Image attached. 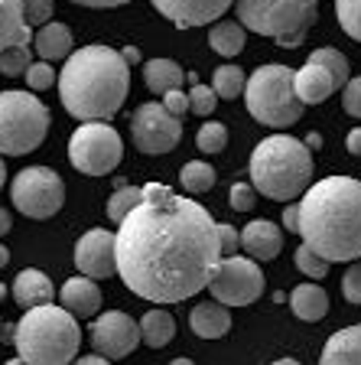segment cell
<instances>
[{"mask_svg": "<svg viewBox=\"0 0 361 365\" xmlns=\"http://www.w3.org/2000/svg\"><path fill=\"white\" fill-rule=\"evenodd\" d=\"M215 225L196 199L176 196L163 182H147L140 205L114 232L120 281L150 304L196 297L221 261Z\"/></svg>", "mask_w": 361, "mask_h": 365, "instance_id": "cell-1", "label": "cell"}, {"mask_svg": "<svg viewBox=\"0 0 361 365\" xmlns=\"http://www.w3.org/2000/svg\"><path fill=\"white\" fill-rule=\"evenodd\" d=\"M303 245L316 251L323 261L361 258V180L352 176H325L316 180L300 199Z\"/></svg>", "mask_w": 361, "mask_h": 365, "instance_id": "cell-2", "label": "cell"}, {"mask_svg": "<svg viewBox=\"0 0 361 365\" xmlns=\"http://www.w3.org/2000/svg\"><path fill=\"white\" fill-rule=\"evenodd\" d=\"M130 91V66L120 59L117 49L101 43L82 46L66 59L59 72V98L72 118L82 124L111 121L127 101Z\"/></svg>", "mask_w": 361, "mask_h": 365, "instance_id": "cell-3", "label": "cell"}, {"mask_svg": "<svg viewBox=\"0 0 361 365\" xmlns=\"http://www.w3.org/2000/svg\"><path fill=\"white\" fill-rule=\"evenodd\" d=\"M313 182V153L290 134L263 137L251 153V186L277 202L303 196Z\"/></svg>", "mask_w": 361, "mask_h": 365, "instance_id": "cell-4", "label": "cell"}, {"mask_svg": "<svg viewBox=\"0 0 361 365\" xmlns=\"http://www.w3.org/2000/svg\"><path fill=\"white\" fill-rule=\"evenodd\" d=\"M14 346L26 365H68L78 356L82 329L62 307H33L14 327Z\"/></svg>", "mask_w": 361, "mask_h": 365, "instance_id": "cell-5", "label": "cell"}, {"mask_svg": "<svg viewBox=\"0 0 361 365\" xmlns=\"http://www.w3.org/2000/svg\"><path fill=\"white\" fill-rule=\"evenodd\" d=\"M238 23L257 36H271L280 46H300L316 23V0H234Z\"/></svg>", "mask_w": 361, "mask_h": 365, "instance_id": "cell-6", "label": "cell"}, {"mask_svg": "<svg viewBox=\"0 0 361 365\" xmlns=\"http://www.w3.org/2000/svg\"><path fill=\"white\" fill-rule=\"evenodd\" d=\"M244 101L254 121L267 128H290L303 118V105L293 91V68L261 66L248 76Z\"/></svg>", "mask_w": 361, "mask_h": 365, "instance_id": "cell-7", "label": "cell"}, {"mask_svg": "<svg viewBox=\"0 0 361 365\" xmlns=\"http://www.w3.org/2000/svg\"><path fill=\"white\" fill-rule=\"evenodd\" d=\"M49 130V108L30 91H0V153L23 157L36 150Z\"/></svg>", "mask_w": 361, "mask_h": 365, "instance_id": "cell-8", "label": "cell"}, {"mask_svg": "<svg viewBox=\"0 0 361 365\" xmlns=\"http://www.w3.org/2000/svg\"><path fill=\"white\" fill-rule=\"evenodd\" d=\"M120 157H124V140L105 121H88L68 137V160L78 173L105 176L117 167Z\"/></svg>", "mask_w": 361, "mask_h": 365, "instance_id": "cell-9", "label": "cell"}, {"mask_svg": "<svg viewBox=\"0 0 361 365\" xmlns=\"http://www.w3.org/2000/svg\"><path fill=\"white\" fill-rule=\"evenodd\" d=\"M10 199L26 219H53L66 202V182L49 167H26L16 173Z\"/></svg>", "mask_w": 361, "mask_h": 365, "instance_id": "cell-10", "label": "cell"}, {"mask_svg": "<svg viewBox=\"0 0 361 365\" xmlns=\"http://www.w3.org/2000/svg\"><path fill=\"white\" fill-rule=\"evenodd\" d=\"M263 274L261 264L251 258H221L211 271L209 290L215 297V304L221 307H248L263 294Z\"/></svg>", "mask_w": 361, "mask_h": 365, "instance_id": "cell-11", "label": "cell"}, {"mask_svg": "<svg viewBox=\"0 0 361 365\" xmlns=\"http://www.w3.org/2000/svg\"><path fill=\"white\" fill-rule=\"evenodd\" d=\"M130 134H134V147L140 153H169L182 137V121L173 118L159 101H147L134 111V121H130Z\"/></svg>", "mask_w": 361, "mask_h": 365, "instance_id": "cell-12", "label": "cell"}, {"mask_svg": "<svg viewBox=\"0 0 361 365\" xmlns=\"http://www.w3.org/2000/svg\"><path fill=\"white\" fill-rule=\"evenodd\" d=\"M91 346L101 359H124L140 346V327L124 310H105L91 323Z\"/></svg>", "mask_w": 361, "mask_h": 365, "instance_id": "cell-13", "label": "cell"}, {"mask_svg": "<svg viewBox=\"0 0 361 365\" xmlns=\"http://www.w3.org/2000/svg\"><path fill=\"white\" fill-rule=\"evenodd\" d=\"M75 264L82 271V277L101 281L117 274V255H114V232L105 228H88L75 245Z\"/></svg>", "mask_w": 361, "mask_h": 365, "instance_id": "cell-14", "label": "cell"}, {"mask_svg": "<svg viewBox=\"0 0 361 365\" xmlns=\"http://www.w3.org/2000/svg\"><path fill=\"white\" fill-rule=\"evenodd\" d=\"M150 4L176 26H202L221 20L234 0H150Z\"/></svg>", "mask_w": 361, "mask_h": 365, "instance_id": "cell-15", "label": "cell"}, {"mask_svg": "<svg viewBox=\"0 0 361 365\" xmlns=\"http://www.w3.org/2000/svg\"><path fill=\"white\" fill-rule=\"evenodd\" d=\"M241 248L251 255V261H273L283 248V232L267 219H254L241 228Z\"/></svg>", "mask_w": 361, "mask_h": 365, "instance_id": "cell-16", "label": "cell"}, {"mask_svg": "<svg viewBox=\"0 0 361 365\" xmlns=\"http://www.w3.org/2000/svg\"><path fill=\"white\" fill-rule=\"evenodd\" d=\"M59 300H62V310L72 313L75 319H88L101 310V287L91 277H68L59 290Z\"/></svg>", "mask_w": 361, "mask_h": 365, "instance_id": "cell-17", "label": "cell"}, {"mask_svg": "<svg viewBox=\"0 0 361 365\" xmlns=\"http://www.w3.org/2000/svg\"><path fill=\"white\" fill-rule=\"evenodd\" d=\"M293 91H296V98H300V105L306 108V105H319V101H325L332 91H339V85H335V78H332L329 68L306 62L300 72H293Z\"/></svg>", "mask_w": 361, "mask_h": 365, "instance_id": "cell-18", "label": "cell"}, {"mask_svg": "<svg viewBox=\"0 0 361 365\" xmlns=\"http://www.w3.org/2000/svg\"><path fill=\"white\" fill-rule=\"evenodd\" d=\"M53 294H56L53 281L36 267H26V271H20L14 277V300L20 307H26V310L53 304Z\"/></svg>", "mask_w": 361, "mask_h": 365, "instance_id": "cell-19", "label": "cell"}, {"mask_svg": "<svg viewBox=\"0 0 361 365\" xmlns=\"http://www.w3.org/2000/svg\"><path fill=\"white\" fill-rule=\"evenodd\" d=\"M319 365H361V323L332 333L319 356Z\"/></svg>", "mask_w": 361, "mask_h": 365, "instance_id": "cell-20", "label": "cell"}, {"mask_svg": "<svg viewBox=\"0 0 361 365\" xmlns=\"http://www.w3.org/2000/svg\"><path fill=\"white\" fill-rule=\"evenodd\" d=\"M33 53L39 56L43 62H59L72 56V30L66 23H46L39 26V33L33 36Z\"/></svg>", "mask_w": 361, "mask_h": 365, "instance_id": "cell-21", "label": "cell"}, {"mask_svg": "<svg viewBox=\"0 0 361 365\" xmlns=\"http://www.w3.org/2000/svg\"><path fill=\"white\" fill-rule=\"evenodd\" d=\"M189 327L199 339H221L231 329V313H228V307L209 300V304H199L189 313Z\"/></svg>", "mask_w": 361, "mask_h": 365, "instance_id": "cell-22", "label": "cell"}, {"mask_svg": "<svg viewBox=\"0 0 361 365\" xmlns=\"http://www.w3.org/2000/svg\"><path fill=\"white\" fill-rule=\"evenodd\" d=\"M33 30L23 23L20 0H0V53L10 46H30Z\"/></svg>", "mask_w": 361, "mask_h": 365, "instance_id": "cell-23", "label": "cell"}, {"mask_svg": "<svg viewBox=\"0 0 361 365\" xmlns=\"http://www.w3.org/2000/svg\"><path fill=\"white\" fill-rule=\"evenodd\" d=\"M290 310L300 319H306V323H319L329 313V294L319 284H300L290 294Z\"/></svg>", "mask_w": 361, "mask_h": 365, "instance_id": "cell-24", "label": "cell"}, {"mask_svg": "<svg viewBox=\"0 0 361 365\" xmlns=\"http://www.w3.org/2000/svg\"><path fill=\"white\" fill-rule=\"evenodd\" d=\"M143 82H147V88L153 95H166V91L182 88L186 72L173 59H150V62H143Z\"/></svg>", "mask_w": 361, "mask_h": 365, "instance_id": "cell-25", "label": "cell"}, {"mask_svg": "<svg viewBox=\"0 0 361 365\" xmlns=\"http://www.w3.org/2000/svg\"><path fill=\"white\" fill-rule=\"evenodd\" d=\"M137 327H140V342H147L150 349H163L176 336V319L169 310H150Z\"/></svg>", "mask_w": 361, "mask_h": 365, "instance_id": "cell-26", "label": "cell"}, {"mask_svg": "<svg viewBox=\"0 0 361 365\" xmlns=\"http://www.w3.org/2000/svg\"><path fill=\"white\" fill-rule=\"evenodd\" d=\"M244 39H248V30L241 26V23H234V20H221V23H215L209 30V43H211V49L219 56H238V53H244Z\"/></svg>", "mask_w": 361, "mask_h": 365, "instance_id": "cell-27", "label": "cell"}, {"mask_svg": "<svg viewBox=\"0 0 361 365\" xmlns=\"http://www.w3.org/2000/svg\"><path fill=\"white\" fill-rule=\"evenodd\" d=\"M215 167L211 163H205V160H192V163H186V167L179 170V182L182 190L192 192V196H199V192H209L211 186H215Z\"/></svg>", "mask_w": 361, "mask_h": 365, "instance_id": "cell-28", "label": "cell"}, {"mask_svg": "<svg viewBox=\"0 0 361 365\" xmlns=\"http://www.w3.org/2000/svg\"><path fill=\"white\" fill-rule=\"evenodd\" d=\"M313 66H323L332 72V78H335V85L339 88H345L348 82H352V66H348V59L335 49V46H323V49H316V53H309V59Z\"/></svg>", "mask_w": 361, "mask_h": 365, "instance_id": "cell-29", "label": "cell"}, {"mask_svg": "<svg viewBox=\"0 0 361 365\" xmlns=\"http://www.w3.org/2000/svg\"><path fill=\"white\" fill-rule=\"evenodd\" d=\"M244 85H248V76L238 66H219L211 76V91L219 98H238V95H244Z\"/></svg>", "mask_w": 361, "mask_h": 365, "instance_id": "cell-30", "label": "cell"}, {"mask_svg": "<svg viewBox=\"0 0 361 365\" xmlns=\"http://www.w3.org/2000/svg\"><path fill=\"white\" fill-rule=\"evenodd\" d=\"M140 199H143V186H117L114 190V196L108 199V215H111V222L114 225H120V222L130 215V209L134 205H140Z\"/></svg>", "mask_w": 361, "mask_h": 365, "instance_id": "cell-31", "label": "cell"}, {"mask_svg": "<svg viewBox=\"0 0 361 365\" xmlns=\"http://www.w3.org/2000/svg\"><path fill=\"white\" fill-rule=\"evenodd\" d=\"M33 66V49L30 46H10L0 53V76L7 78H20L26 76V68Z\"/></svg>", "mask_w": 361, "mask_h": 365, "instance_id": "cell-32", "label": "cell"}, {"mask_svg": "<svg viewBox=\"0 0 361 365\" xmlns=\"http://www.w3.org/2000/svg\"><path fill=\"white\" fill-rule=\"evenodd\" d=\"M196 147L202 153H221L228 147V128L221 121H205L196 134Z\"/></svg>", "mask_w": 361, "mask_h": 365, "instance_id": "cell-33", "label": "cell"}, {"mask_svg": "<svg viewBox=\"0 0 361 365\" xmlns=\"http://www.w3.org/2000/svg\"><path fill=\"white\" fill-rule=\"evenodd\" d=\"M335 16H339L342 30L361 43V0H335Z\"/></svg>", "mask_w": 361, "mask_h": 365, "instance_id": "cell-34", "label": "cell"}, {"mask_svg": "<svg viewBox=\"0 0 361 365\" xmlns=\"http://www.w3.org/2000/svg\"><path fill=\"white\" fill-rule=\"evenodd\" d=\"M293 261H296V267H300V271L306 274L309 281H323L325 274H329V261H323V258L316 255V251H309L306 245H300V248H296Z\"/></svg>", "mask_w": 361, "mask_h": 365, "instance_id": "cell-35", "label": "cell"}, {"mask_svg": "<svg viewBox=\"0 0 361 365\" xmlns=\"http://www.w3.org/2000/svg\"><path fill=\"white\" fill-rule=\"evenodd\" d=\"M20 7H23V23L33 30V26H46L53 20L56 0H20Z\"/></svg>", "mask_w": 361, "mask_h": 365, "instance_id": "cell-36", "label": "cell"}, {"mask_svg": "<svg viewBox=\"0 0 361 365\" xmlns=\"http://www.w3.org/2000/svg\"><path fill=\"white\" fill-rule=\"evenodd\" d=\"M186 95H189V111L199 114V118H209V114L219 108V95H215L209 85H202V82L192 85Z\"/></svg>", "mask_w": 361, "mask_h": 365, "instance_id": "cell-37", "label": "cell"}, {"mask_svg": "<svg viewBox=\"0 0 361 365\" xmlns=\"http://www.w3.org/2000/svg\"><path fill=\"white\" fill-rule=\"evenodd\" d=\"M26 85H30L33 91H43V88H53V82H56V72H53V66L49 62H33L30 68H26Z\"/></svg>", "mask_w": 361, "mask_h": 365, "instance_id": "cell-38", "label": "cell"}, {"mask_svg": "<svg viewBox=\"0 0 361 365\" xmlns=\"http://www.w3.org/2000/svg\"><path fill=\"white\" fill-rule=\"evenodd\" d=\"M215 235H219V251L221 258H234V251L241 248V232L234 225H225V222H219L215 225Z\"/></svg>", "mask_w": 361, "mask_h": 365, "instance_id": "cell-39", "label": "cell"}, {"mask_svg": "<svg viewBox=\"0 0 361 365\" xmlns=\"http://www.w3.org/2000/svg\"><path fill=\"white\" fill-rule=\"evenodd\" d=\"M228 202H231V209H238V212L254 209V202H257L254 186H251V182H234L231 192H228Z\"/></svg>", "mask_w": 361, "mask_h": 365, "instance_id": "cell-40", "label": "cell"}, {"mask_svg": "<svg viewBox=\"0 0 361 365\" xmlns=\"http://www.w3.org/2000/svg\"><path fill=\"white\" fill-rule=\"evenodd\" d=\"M342 294H345L348 304H361V261H355L345 271V277H342Z\"/></svg>", "mask_w": 361, "mask_h": 365, "instance_id": "cell-41", "label": "cell"}, {"mask_svg": "<svg viewBox=\"0 0 361 365\" xmlns=\"http://www.w3.org/2000/svg\"><path fill=\"white\" fill-rule=\"evenodd\" d=\"M342 108H345V114H352V118H361V76L352 78V82L342 88Z\"/></svg>", "mask_w": 361, "mask_h": 365, "instance_id": "cell-42", "label": "cell"}, {"mask_svg": "<svg viewBox=\"0 0 361 365\" xmlns=\"http://www.w3.org/2000/svg\"><path fill=\"white\" fill-rule=\"evenodd\" d=\"M159 105H163L166 111L173 114V118H179V121H182V114L189 111V95H186V91H182V88H176V91H166V95H163V101H159Z\"/></svg>", "mask_w": 361, "mask_h": 365, "instance_id": "cell-43", "label": "cell"}, {"mask_svg": "<svg viewBox=\"0 0 361 365\" xmlns=\"http://www.w3.org/2000/svg\"><path fill=\"white\" fill-rule=\"evenodd\" d=\"M78 7H95V10H108V7H120V4H130V0H72Z\"/></svg>", "mask_w": 361, "mask_h": 365, "instance_id": "cell-44", "label": "cell"}, {"mask_svg": "<svg viewBox=\"0 0 361 365\" xmlns=\"http://www.w3.org/2000/svg\"><path fill=\"white\" fill-rule=\"evenodd\" d=\"M283 225H286V232H296V228H300V209H296V205H286L283 209Z\"/></svg>", "mask_w": 361, "mask_h": 365, "instance_id": "cell-45", "label": "cell"}, {"mask_svg": "<svg viewBox=\"0 0 361 365\" xmlns=\"http://www.w3.org/2000/svg\"><path fill=\"white\" fill-rule=\"evenodd\" d=\"M345 147H348V153H355V157H361V128L348 130V137H345Z\"/></svg>", "mask_w": 361, "mask_h": 365, "instance_id": "cell-46", "label": "cell"}, {"mask_svg": "<svg viewBox=\"0 0 361 365\" xmlns=\"http://www.w3.org/2000/svg\"><path fill=\"white\" fill-rule=\"evenodd\" d=\"M10 228H14V215H10L7 209H4V205H0V238L7 235Z\"/></svg>", "mask_w": 361, "mask_h": 365, "instance_id": "cell-47", "label": "cell"}, {"mask_svg": "<svg viewBox=\"0 0 361 365\" xmlns=\"http://www.w3.org/2000/svg\"><path fill=\"white\" fill-rule=\"evenodd\" d=\"M120 59L127 62V66H134V62H140V49H137V46H127V49H120Z\"/></svg>", "mask_w": 361, "mask_h": 365, "instance_id": "cell-48", "label": "cell"}, {"mask_svg": "<svg viewBox=\"0 0 361 365\" xmlns=\"http://www.w3.org/2000/svg\"><path fill=\"white\" fill-rule=\"evenodd\" d=\"M72 365H111V362H105L101 356H82L78 362H72Z\"/></svg>", "mask_w": 361, "mask_h": 365, "instance_id": "cell-49", "label": "cell"}, {"mask_svg": "<svg viewBox=\"0 0 361 365\" xmlns=\"http://www.w3.org/2000/svg\"><path fill=\"white\" fill-rule=\"evenodd\" d=\"M319 147H323V137H319V134H309L306 137V150L313 153V150H319Z\"/></svg>", "mask_w": 361, "mask_h": 365, "instance_id": "cell-50", "label": "cell"}, {"mask_svg": "<svg viewBox=\"0 0 361 365\" xmlns=\"http://www.w3.org/2000/svg\"><path fill=\"white\" fill-rule=\"evenodd\" d=\"M0 342H14V327H0Z\"/></svg>", "mask_w": 361, "mask_h": 365, "instance_id": "cell-51", "label": "cell"}, {"mask_svg": "<svg viewBox=\"0 0 361 365\" xmlns=\"http://www.w3.org/2000/svg\"><path fill=\"white\" fill-rule=\"evenodd\" d=\"M7 264H10V251L0 245V267H7Z\"/></svg>", "mask_w": 361, "mask_h": 365, "instance_id": "cell-52", "label": "cell"}, {"mask_svg": "<svg viewBox=\"0 0 361 365\" xmlns=\"http://www.w3.org/2000/svg\"><path fill=\"white\" fill-rule=\"evenodd\" d=\"M169 365H196V362H192V359H186V356H179V359H173Z\"/></svg>", "mask_w": 361, "mask_h": 365, "instance_id": "cell-53", "label": "cell"}, {"mask_svg": "<svg viewBox=\"0 0 361 365\" xmlns=\"http://www.w3.org/2000/svg\"><path fill=\"white\" fill-rule=\"evenodd\" d=\"M271 365H300V362H296V359H290V356H286V359H277V362H271Z\"/></svg>", "mask_w": 361, "mask_h": 365, "instance_id": "cell-54", "label": "cell"}, {"mask_svg": "<svg viewBox=\"0 0 361 365\" xmlns=\"http://www.w3.org/2000/svg\"><path fill=\"white\" fill-rule=\"evenodd\" d=\"M7 182V167H4V160H0V186Z\"/></svg>", "mask_w": 361, "mask_h": 365, "instance_id": "cell-55", "label": "cell"}, {"mask_svg": "<svg viewBox=\"0 0 361 365\" xmlns=\"http://www.w3.org/2000/svg\"><path fill=\"white\" fill-rule=\"evenodd\" d=\"M7 365H26V362H23V359H20V356H16V359H10V362H7Z\"/></svg>", "mask_w": 361, "mask_h": 365, "instance_id": "cell-56", "label": "cell"}, {"mask_svg": "<svg viewBox=\"0 0 361 365\" xmlns=\"http://www.w3.org/2000/svg\"><path fill=\"white\" fill-rule=\"evenodd\" d=\"M4 294H7V287H4V284H0V300H4Z\"/></svg>", "mask_w": 361, "mask_h": 365, "instance_id": "cell-57", "label": "cell"}]
</instances>
